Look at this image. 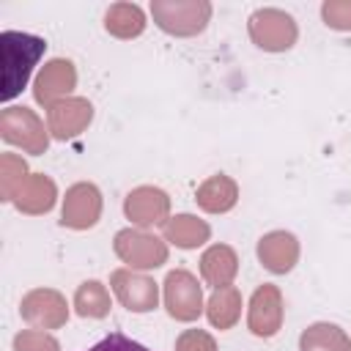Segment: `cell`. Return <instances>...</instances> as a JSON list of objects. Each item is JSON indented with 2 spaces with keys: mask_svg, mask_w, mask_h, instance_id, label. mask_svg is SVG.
Instances as JSON below:
<instances>
[{
  "mask_svg": "<svg viewBox=\"0 0 351 351\" xmlns=\"http://www.w3.org/2000/svg\"><path fill=\"white\" fill-rule=\"evenodd\" d=\"M55 200H58V186L44 173H30L22 181V186L14 192V197H11V203L16 206V211L30 214V217H38V214L52 211Z\"/></svg>",
  "mask_w": 351,
  "mask_h": 351,
  "instance_id": "obj_15",
  "label": "cell"
},
{
  "mask_svg": "<svg viewBox=\"0 0 351 351\" xmlns=\"http://www.w3.org/2000/svg\"><path fill=\"white\" fill-rule=\"evenodd\" d=\"M93 121V104L85 96H69L60 99L58 104H52L47 110V126L49 134L55 140H74L77 134H82L88 129V123Z\"/></svg>",
  "mask_w": 351,
  "mask_h": 351,
  "instance_id": "obj_13",
  "label": "cell"
},
{
  "mask_svg": "<svg viewBox=\"0 0 351 351\" xmlns=\"http://www.w3.org/2000/svg\"><path fill=\"white\" fill-rule=\"evenodd\" d=\"M104 30L115 38H137L145 30V14L137 3H112L104 14Z\"/></svg>",
  "mask_w": 351,
  "mask_h": 351,
  "instance_id": "obj_20",
  "label": "cell"
},
{
  "mask_svg": "<svg viewBox=\"0 0 351 351\" xmlns=\"http://www.w3.org/2000/svg\"><path fill=\"white\" fill-rule=\"evenodd\" d=\"M162 296H165V310L170 318L176 321H195L200 318V313L206 310L203 304V288L197 285L195 274L186 269H173L167 271L165 282H162Z\"/></svg>",
  "mask_w": 351,
  "mask_h": 351,
  "instance_id": "obj_6",
  "label": "cell"
},
{
  "mask_svg": "<svg viewBox=\"0 0 351 351\" xmlns=\"http://www.w3.org/2000/svg\"><path fill=\"white\" fill-rule=\"evenodd\" d=\"M299 351H351V337L337 324L318 321L299 335Z\"/></svg>",
  "mask_w": 351,
  "mask_h": 351,
  "instance_id": "obj_21",
  "label": "cell"
},
{
  "mask_svg": "<svg viewBox=\"0 0 351 351\" xmlns=\"http://www.w3.org/2000/svg\"><path fill=\"white\" fill-rule=\"evenodd\" d=\"M14 351H60V343L47 329H22L14 335Z\"/></svg>",
  "mask_w": 351,
  "mask_h": 351,
  "instance_id": "obj_24",
  "label": "cell"
},
{
  "mask_svg": "<svg viewBox=\"0 0 351 351\" xmlns=\"http://www.w3.org/2000/svg\"><path fill=\"white\" fill-rule=\"evenodd\" d=\"M0 137L33 156H41L49 148V126H44L30 107H5L0 112Z\"/></svg>",
  "mask_w": 351,
  "mask_h": 351,
  "instance_id": "obj_4",
  "label": "cell"
},
{
  "mask_svg": "<svg viewBox=\"0 0 351 351\" xmlns=\"http://www.w3.org/2000/svg\"><path fill=\"white\" fill-rule=\"evenodd\" d=\"M101 217V192L90 181H77L66 189L63 208H60V225L71 230H88Z\"/></svg>",
  "mask_w": 351,
  "mask_h": 351,
  "instance_id": "obj_10",
  "label": "cell"
},
{
  "mask_svg": "<svg viewBox=\"0 0 351 351\" xmlns=\"http://www.w3.org/2000/svg\"><path fill=\"white\" fill-rule=\"evenodd\" d=\"M77 88V69L66 58H52L41 66V71L33 80V99L49 110L60 99H69L71 90Z\"/></svg>",
  "mask_w": 351,
  "mask_h": 351,
  "instance_id": "obj_11",
  "label": "cell"
},
{
  "mask_svg": "<svg viewBox=\"0 0 351 351\" xmlns=\"http://www.w3.org/2000/svg\"><path fill=\"white\" fill-rule=\"evenodd\" d=\"M247 30H250L252 44L263 52H288L299 38L296 19L282 8L252 11L247 19Z\"/></svg>",
  "mask_w": 351,
  "mask_h": 351,
  "instance_id": "obj_3",
  "label": "cell"
},
{
  "mask_svg": "<svg viewBox=\"0 0 351 351\" xmlns=\"http://www.w3.org/2000/svg\"><path fill=\"white\" fill-rule=\"evenodd\" d=\"M123 214H126V219H132V225H137L143 230L165 225L170 219V197L165 189L151 186V184L134 186L123 197Z\"/></svg>",
  "mask_w": 351,
  "mask_h": 351,
  "instance_id": "obj_12",
  "label": "cell"
},
{
  "mask_svg": "<svg viewBox=\"0 0 351 351\" xmlns=\"http://www.w3.org/2000/svg\"><path fill=\"white\" fill-rule=\"evenodd\" d=\"M19 315L33 329H60L69 321V304L55 288H33L22 296Z\"/></svg>",
  "mask_w": 351,
  "mask_h": 351,
  "instance_id": "obj_7",
  "label": "cell"
},
{
  "mask_svg": "<svg viewBox=\"0 0 351 351\" xmlns=\"http://www.w3.org/2000/svg\"><path fill=\"white\" fill-rule=\"evenodd\" d=\"M195 203L206 211V214H228L236 203H239V184L225 176V173H217V176H208L197 192H195Z\"/></svg>",
  "mask_w": 351,
  "mask_h": 351,
  "instance_id": "obj_17",
  "label": "cell"
},
{
  "mask_svg": "<svg viewBox=\"0 0 351 351\" xmlns=\"http://www.w3.org/2000/svg\"><path fill=\"white\" fill-rule=\"evenodd\" d=\"M27 165L22 156L16 154H3L0 156V200L11 203L14 192L22 186V181L27 178Z\"/></svg>",
  "mask_w": 351,
  "mask_h": 351,
  "instance_id": "obj_23",
  "label": "cell"
},
{
  "mask_svg": "<svg viewBox=\"0 0 351 351\" xmlns=\"http://www.w3.org/2000/svg\"><path fill=\"white\" fill-rule=\"evenodd\" d=\"M110 288L129 313H151L159 304V285L148 274L134 271L129 266L115 269L110 274Z\"/></svg>",
  "mask_w": 351,
  "mask_h": 351,
  "instance_id": "obj_8",
  "label": "cell"
},
{
  "mask_svg": "<svg viewBox=\"0 0 351 351\" xmlns=\"http://www.w3.org/2000/svg\"><path fill=\"white\" fill-rule=\"evenodd\" d=\"M165 241L176 244L178 250H197L211 239V228L206 219H197L195 214H176L162 225Z\"/></svg>",
  "mask_w": 351,
  "mask_h": 351,
  "instance_id": "obj_18",
  "label": "cell"
},
{
  "mask_svg": "<svg viewBox=\"0 0 351 351\" xmlns=\"http://www.w3.org/2000/svg\"><path fill=\"white\" fill-rule=\"evenodd\" d=\"M44 49H47V41L41 36L22 33V30H3L0 33V55H3L0 99L3 101H11L25 90V85H27L33 69L38 66Z\"/></svg>",
  "mask_w": 351,
  "mask_h": 351,
  "instance_id": "obj_1",
  "label": "cell"
},
{
  "mask_svg": "<svg viewBox=\"0 0 351 351\" xmlns=\"http://www.w3.org/2000/svg\"><path fill=\"white\" fill-rule=\"evenodd\" d=\"M112 250L134 271H148V269H159L162 263H167V241L143 228L118 230L112 239Z\"/></svg>",
  "mask_w": 351,
  "mask_h": 351,
  "instance_id": "obj_5",
  "label": "cell"
},
{
  "mask_svg": "<svg viewBox=\"0 0 351 351\" xmlns=\"http://www.w3.org/2000/svg\"><path fill=\"white\" fill-rule=\"evenodd\" d=\"M88 351H151V348H145L143 343H137V340H132V337H126L121 332H110L104 340H99Z\"/></svg>",
  "mask_w": 351,
  "mask_h": 351,
  "instance_id": "obj_27",
  "label": "cell"
},
{
  "mask_svg": "<svg viewBox=\"0 0 351 351\" xmlns=\"http://www.w3.org/2000/svg\"><path fill=\"white\" fill-rule=\"evenodd\" d=\"M285 318V304H282V291L271 282H263L252 291L250 307H247V329L255 337H274L282 329Z\"/></svg>",
  "mask_w": 351,
  "mask_h": 351,
  "instance_id": "obj_9",
  "label": "cell"
},
{
  "mask_svg": "<svg viewBox=\"0 0 351 351\" xmlns=\"http://www.w3.org/2000/svg\"><path fill=\"white\" fill-rule=\"evenodd\" d=\"M258 261L271 274H288L299 263V239L291 230H269L258 241Z\"/></svg>",
  "mask_w": 351,
  "mask_h": 351,
  "instance_id": "obj_14",
  "label": "cell"
},
{
  "mask_svg": "<svg viewBox=\"0 0 351 351\" xmlns=\"http://www.w3.org/2000/svg\"><path fill=\"white\" fill-rule=\"evenodd\" d=\"M206 318L214 329H233L241 318V291L236 285L214 288L206 302Z\"/></svg>",
  "mask_w": 351,
  "mask_h": 351,
  "instance_id": "obj_19",
  "label": "cell"
},
{
  "mask_svg": "<svg viewBox=\"0 0 351 351\" xmlns=\"http://www.w3.org/2000/svg\"><path fill=\"white\" fill-rule=\"evenodd\" d=\"M321 16L332 30H351V0H324Z\"/></svg>",
  "mask_w": 351,
  "mask_h": 351,
  "instance_id": "obj_25",
  "label": "cell"
},
{
  "mask_svg": "<svg viewBox=\"0 0 351 351\" xmlns=\"http://www.w3.org/2000/svg\"><path fill=\"white\" fill-rule=\"evenodd\" d=\"M151 16L167 36L189 38L206 30L211 19L208 0H151Z\"/></svg>",
  "mask_w": 351,
  "mask_h": 351,
  "instance_id": "obj_2",
  "label": "cell"
},
{
  "mask_svg": "<svg viewBox=\"0 0 351 351\" xmlns=\"http://www.w3.org/2000/svg\"><path fill=\"white\" fill-rule=\"evenodd\" d=\"M239 274V255L233 247L228 244H211L203 255H200V277L206 285L211 288H225L233 285Z\"/></svg>",
  "mask_w": 351,
  "mask_h": 351,
  "instance_id": "obj_16",
  "label": "cell"
},
{
  "mask_svg": "<svg viewBox=\"0 0 351 351\" xmlns=\"http://www.w3.org/2000/svg\"><path fill=\"white\" fill-rule=\"evenodd\" d=\"M110 307H112V299H110L107 285H101L99 280H85L82 285H77L74 313L80 318H107Z\"/></svg>",
  "mask_w": 351,
  "mask_h": 351,
  "instance_id": "obj_22",
  "label": "cell"
},
{
  "mask_svg": "<svg viewBox=\"0 0 351 351\" xmlns=\"http://www.w3.org/2000/svg\"><path fill=\"white\" fill-rule=\"evenodd\" d=\"M173 351H217V340L206 329H184L176 337Z\"/></svg>",
  "mask_w": 351,
  "mask_h": 351,
  "instance_id": "obj_26",
  "label": "cell"
}]
</instances>
